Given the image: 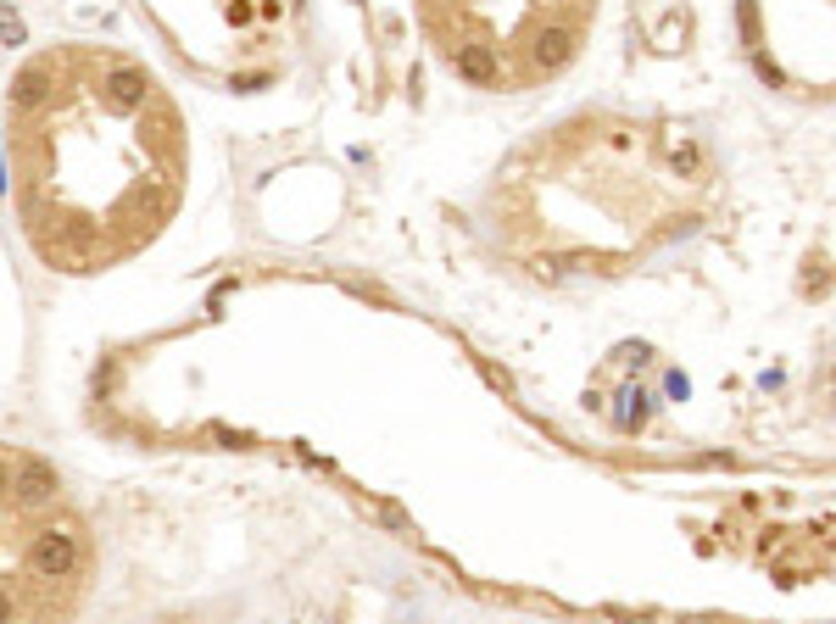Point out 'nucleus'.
<instances>
[{
	"label": "nucleus",
	"mask_w": 836,
	"mask_h": 624,
	"mask_svg": "<svg viewBox=\"0 0 836 624\" xmlns=\"http://www.w3.org/2000/svg\"><path fill=\"white\" fill-rule=\"evenodd\" d=\"M51 90L17 117V201L51 268L129 257L179 201V117L157 78L112 51H56Z\"/></svg>",
	"instance_id": "nucleus-1"
},
{
	"label": "nucleus",
	"mask_w": 836,
	"mask_h": 624,
	"mask_svg": "<svg viewBox=\"0 0 836 624\" xmlns=\"http://www.w3.org/2000/svg\"><path fill=\"white\" fill-rule=\"evenodd\" d=\"M597 0H424L441 56L469 84H530L575 62Z\"/></svg>",
	"instance_id": "nucleus-2"
},
{
	"label": "nucleus",
	"mask_w": 836,
	"mask_h": 624,
	"mask_svg": "<svg viewBox=\"0 0 836 624\" xmlns=\"http://www.w3.org/2000/svg\"><path fill=\"white\" fill-rule=\"evenodd\" d=\"M79 563H84L79 535L67 530V524H45V530L28 541V574H34V580H45V585L73 580V574H79Z\"/></svg>",
	"instance_id": "nucleus-3"
},
{
	"label": "nucleus",
	"mask_w": 836,
	"mask_h": 624,
	"mask_svg": "<svg viewBox=\"0 0 836 624\" xmlns=\"http://www.w3.org/2000/svg\"><path fill=\"white\" fill-rule=\"evenodd\" d=\"M0 624H17V597H12V585H0Z\"/></svg>",
	"instance_id": "nucleus-4"
}]
</instances>
